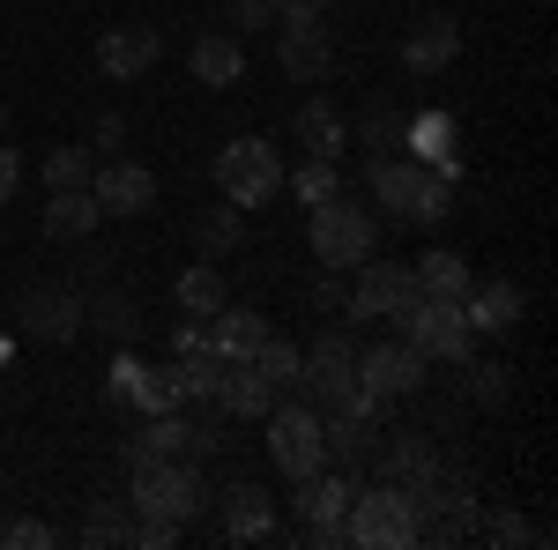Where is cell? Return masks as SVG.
<instances>
[{
    "mask_svg": "<svg viewBox=\"0 0 558 550\" xmlns=\"http://www.w3.org/2000/svg\"><path fill=\"white\" fill-rule=\"evenodd\" d=\"M186 68H194V83H209V89H239V75H246V45L231 38H216V30H202L194 38V52H186Z\"/></svg>",
    "mask_w": 558,
    "mask_h": 550,
    "instance_id": "obj_24",
    "label": "cell"
},
{
    "mask_svg": "<svg viewBox=\"0 0 558 550\" xmlns=\"http://www.w3.org/2000/svg\"><path fill=\"white\" fill-rule=\"evenodd\" d=\"M83 305L89 297L68 291V283H31V291L15 297V328L31 342H52V350H60V342L83 335Z\"/></svg>",
    "mask_w": 558,
    "mask_h": 550,
    "instance_id": "obj_9",
    "label": "cell"
},
{
    "mask_svg": "<svg viewBox=\"0 0 558 550\" xmlns=\"http://www.w3.org/2000/svg\"><path fill=\"white\" fill-rule=\"evenodd\" d=\"M194 239H202V254H231V246H239V239H246V209H231V201H216L209 216H202V223H194Z\"/></svg>",
    "mask_w": 558,
    "mask_h": 550,
    "instance_id": "obj_32",
    "label": "cell"
},
{
    "mask_svg": "<svg viewBox=\"0 0 558 550\" xmlns=\"http://www.w3.org/2000/svg\"><path fill=\"white\" fill-rule=\"evenodd\" d=\"M417 171L410 157H395V149H380V157H365V186H373V201H380L395 223H410V209H417Z\"/></svg>",
    "mask_w": 558,
    "mask_h": 550,
    "instance_id": "obj_21",
    "label": "cell"
},
{
    "mask_svg": "<svg viewBox=\"0 0 558 550\" xmlns=\"http://www.w3.org/2000/svg\"><path fill=\"white\" fill-rule=\"evenodd\" d=\"M283 528H276V491L254 484V476H239L231 491H223V543H276Z\"/></svg>",
    "mask_w": 558,
    "mask_h": 550,
    "instance_id": "obj_13",
    "label": "cell"
},
{
    "mask_svg": "<svg viewBox=\"0 0 558 550\" xmlns=\"http://www.w3.org/2000/svg\"><path fill=\"white\" fill-rule=\"evenodd\" d=\"M276 8H283V0H223V23H231V38H246V30H276Z\"/></svg>",
    "mask_w": 558,
    "mask_h": 550,
    "instance_id": "obj_39",
    "label": "cell"
},
{
    "mask_svg": "<svg viewBox=\"0 0 558 550\" xmlns=\"http://www.w3.org/2000/svg\"><path fill=\"white\" fill-rule=\"evenodd\" d=\"M305 246L320 268H357V260L380 254V216L365 209V201H320V209H305Z\"/></svg>",
    "mask_w": 558,
    "mask_h": 550,
    "instance_id": "obj_1",
    "label": "cell"
},
{
    "mask_svg": "<svg viewBox=\"0 0 558 550\" xmlns=\"http://www.w3.org/2000/svg\"><path fill=\"white\" fill-rule=\"evenodd\" d=\"M425 365L432 357H417L410 342H373V350H357V387L387 410L395 394H417L425 387Z\"/></svg>",
    "mask_w": 558,
    "mask_h": 550,
    "instance_id": "obj_11",
    "label": "cell"
},
{
    "mask_svg": "<svg viewBox=\"0 0 558 550\" xmlns=\"http://www.w3.org/2000/svg\"><path fill=\"white\" fill-rule=\"evenodd\" d=\"M350 499H357V468H336V462H320L313 476H299L305 543H320V550L350 543V536H343V521H350Z\"/></svg>",
    "mask_w": 558,
    "mask_h": 550,
    "instance_id": "obj_8",
    "label": "cell"
},
{
    "mask_svg": "<svg viewBox=\"0 0 558 550\" xmlns=\"http://www.w3.org/2000/svg\"><path fill=\"white\" fill-rule=\"evenodd\" d=\"M89 142H97V149H120V142H128V120H120V112H97Z\"/></svg>",
    "mask_w": 558,
    "mask_h": 550,
    "instance_id": "obj_44",
    "label": "cell"
},
{
    "mask_svg": "<svg viewBox=\"0 0 558 550\" xmlns=\"http://www.w3.org/2000/svg\"><path fill=\"white\" fill-rule=\"evenodd\" d=\"M0 127H8V105H0Z\"/></svg>",
    "mask_w": 558,
    "mask_h": 550,
    "instance_id": "obj_47",
    "label": "cell"
},
{
    "mask_svg": "<svg viewBox=\"0 0 558 550\" xmlns=\"http://www.w3.org/2000/svg\"><path fill=\"white\" fill-rule=\"evenodd\" d=\"M97 223H105V209H97V194H89V186H68V194H52V201H45V239H60V246L89 239Z\"/></svg>",
    "mask_w": 558,
    "mask_h": 550,
    "instance_id": "obj_25",
    "label": "cell"
},
{
    "mask_svg": "<svg viewBox=\"0 0 558 550\" xmlns=\"http://www.w3.org/2000/svg\"><path fill=\"white\" fill-rule=\"evenodd\" d=\"M0 550H52V528L23 513V521H8V528H0Z\"/></svg>",
    "mask_w": 558,
    "mask_h": 550,
    "instance_id": "obj_40",
    "label": "cell"
},
{
    "mask_svg": "<svg viewBox=\"0 0 558 550\" xmlns=\"http://www.w3.org/2000/svg\"><path fill=\"white\" fill-rule=\"evenodd\" d=\"M223 417H268V402H276V387L260 380L254 357H223V372H216V394H209Z\"/></svg>",
    "mask_w": 558,
    "mask_h": 550,
    "instance_id": "obj_20",
    "label": "cell"
},
{
    "mask_svg": "<svg viewBox=\"0 0 558 550\" xmlns=\"http://www.w3.org/2000/svg\"><path fill=\"white\" fill-rule=\"evenodd\" d=\"M83 320H97L105 335H120V342L142 328V320H134V297H128V291H97V305H83Z\"/></svg>",
    "mask_w": 558,
    "mask_h": 550,
    "instance_id": "obj_36",
    "label": "cell"
},
{
    "mask_svg": "<svg viewBox=\"0 0 558 550\" xmlns=\"http://www.w3.org/2000/svg\"><path fill=\"white\" fill-rule=\"evenodd\" d=\"M395 149H410V164H432L447 171V179H462V149H454V112H417V120H402V142Z\"/></svg>",
    "mask_w": 558,
    "mask_h": 550,
    "instance_id": "obj_17",
    "label": "cell"
},
{
    "mask_svg": "<svg viewBox=\"0 0 558 550\" xmlns=\"http://www.w3.org/2000/svg\"><path fill=\"white\" fill-rule=\"evenodd\" d=\"M454 52H462V23H454V15H425V23L402 38V75L432 83V75L454 68Z\"/></svg>",
    "mask_w": 558,
    "mask_h": 550,
    "instance_id": "obj_16",
    "label": "cell"
},
{
    "mask_svg": "<svg viewBox=\"0 0 558 550\" xmlns=\"http://www.w3.org/2000/svg\"><path fill=\"white\" fill-rule=\"evenodd\" d=\"M268 462H276V476L283 484H299V476H313V468L328 462V439H320V410L313 402H268Z\"/></svg>",
    "mask_w": 558,
    "mask_h": 550,
    "instance_id": "obj_7",
    "label": "cell"
},
{
    "mask_svg": "<svg viewBox=\"0 0 558 550\" xmlns=\"http://www.w3.org/2000/svg\"><path fill=\"white\" fill-rule=\"evenodd\" d=\"M313 8H336V0H313Z\"/></svg>",
    "mask_w": 558,
    "mask_h": 550,
    "instance_id": "obj_48",
    "label": "cell"
},
{
    "mask_svg": "<svg viewBox=\"0 0 558 550\" xmlns=\"http://www.w3.org/2000/svg\"><path fill=\"white\" fill-rule=\"evenodd\" d=\"M89 171H97V149H89V142H68V149L45 157V186L68 194V186H89Z\"/></svg>",
    "mask_w": 558,
    "mask_h": 550,
    "instance_id": "obj_33",
    "label": "cell"
},
{
    "mask_svg": "<svg viewBox=\"0 0 558 550\" xmlns=\"http://www.w3.org/2000/svg\"><path fill=\"white\" fill-rule=\"evenodd\" d=\"M395 328H402V342L417 357H447V365H470L476 357V335H470V320H462L454 297H410L395 313Z\"/></svg>",
    "mask_w": 558,
    "mask_h": 550,
    "instance_id": "obj_5",
    "label": "cell"
},
{
    "mask_svg": "<svg viewBox=\"0 0 558 550\" xmlns=\"http://www.w3.org/2000/svg\"><path fill=\"white\" fill-rule=\"evenodd\" d=\"M260 335H268V320H260L254 305H223V313H209V342H216V357H254Z\"/></svg>",
    "mask_w": 558,
    "mask_h": 550,
    "instance_id": "obj_27",
    "label": "cell"
},
{
    "mask_svg": "<svg viewBox=\"0 0 558 550\" xmlns=\"http://www.w3.org/2000/svg\"><path fill=\"white\" fill-rule=\"evenodd\" d=\"M276 68H283L291 83H328V75H336V38H328V23H283V30H276Z\"/></svg>",
    "mask_w": 558,
    "mask_h": 550,
    "instance_id": "obj_14",
    "label": "cell"
},
{
    "mask_svg": "<svg viewBox=\"0 0 558 550\" xmlns=\"http://www.w3.org/2000/svg\"><path fill=\"white\" fill-rule=\"evenodd\" d=\"M350 394H357V342L343 328H328L320 342H305V357H299V402H313L328 417V410H343Z\"/></svg>",
    "mask_w": 558,
    "mask_h": 550,
    "instance_id": "obj_6",
    "label": "cell"
},
{
    "mask_svg": "<svg viewBox=\"0 0 558 550\" xmlns=\"http://www.w3.org/2000/svg\"><path fill=\"white\" fill-rule=\"evenodd\" d=\"M299 342H283V335H260V350H254V365H260V380L276 387V394H283V387H299Z\"/></svg>",
    "mask_w": 558,
    "mask_h": 550,
    "instance_id": "obj_34",
    "label": "cell"
},
{
    "mask_svg": "<svg viewBox=\"0 0 558 550\" xmlns=\"http://www.w3.org/2000/svg\"><path fill=\"white\" fill-rule=\"evenodd\" d=\"M492 543L521 550V543H551V536H544V528H529V521H521V513H499V521H492Z\"/></svg>",
    "mask_w": 558,
    "mask_h": 550,
    "instance_id": "obj_42",
    "label": "cell"
},
{
    "mask_svg": "<svg viewBox=\"0 0 558 550\" xmlns=\"http://www.w3.org/2000/svg\"><path fill=\"white\" fill-rule=\"evenodd\" d=\"M134 380H142V357L120 350V357H112V372H105V394H112V402H134Z\"/></svg>",
    "mask_w": 558,
    "mask_h": 550,
    "instance_id": "obj_41",
    "label": "cell"
},
{
    "mask_svg": "<svg viewBox=\"0 0 558 550\" xmlns=\"http://www.w3.org/2000/svg\"><path fill=\"white\" fill-rule=\"evenodd\" d=\"M134 536V521L120 506H112V499H89V513H83V543L97 550V543H128Z\"/></svg>",
    "mask_w": 558,
    "mask_h": 550,
    "instance_id": "obj_35",
    "label": "cell"
},
{
    "mask_svg": "<svg viewBox=\"0 0 558 550\" xmlns=\"http://www.w3.org/2000/svg\"><path fill=\"white\" fill-rule=\"evenodd\" d=\"M320 439H328V462L336 468H365L373 447H380V410H328Z\"/></svg>",
    "mask_w": 558,
    "mask_h": 550,
    "instance_id": "obj_19",
    "label": "cell"
},
{
    "mask_svg": "<svg viewBox=\"0 0 558 550\" xmlns=\"http://www.w3.org/2000/svg\"><path fill=\"white\" fill-rule=\"evenodd\" d=\"M283 186L299 194L305 209H320V201H336V194H343V164H336V157H305L299 171H283Z\"/></svg>",
    "mask_w": 558,
    "mask_h": 550,
    "instance_id": "obj_30",
    "label": "cell"
},
{
    "mask_svg": "<svg viewBox=\"0 0 558 550\" xmlns=\"http://www.w3.org/2000/svg\"><path fill=\"white\" fill-rule=\"evenodd\" d=\"M417 528H425V521H417V506H410V491H402V484H373V491H357V499H350V521H343V536L357 550L425 543Z\"/></svg>",
    "mask_w": 558,
    "mask_h": 550,
    "instance_id": "obj_4",
    "label": "cell"
},
{
    "mask_svg": "<svg viewBox=\"0 0 558 550\" xmlns=\"http://www.w3.org/2000/svg\"><path fill=\"white\" fill-rule=\"evenodd\" d=\"M8 357H15V342H8V335H0V372H8Z\"/></svg>",
    "mask_w": 558,
    "mask_h": 550,
    "instance_id": "obj_46",
    "label": "cell"
},
{
    "mask_svg": "<svg viewBox=\"0 0 558 550\" xmlns=\"http://www.w3.org/2000/svg\"><path fill=\"white\" fill-rule=\"evenodd\" d=\"M172 297H179V313H186V320H209V313H223V305H231V291H223V268H216V260L179 268Z\"/></svg>",
    "mask_w": 558,
    "mask_h": 550,
    "instance_id": "obj_26",
    "label": "cell"
},
{
    "mask_svg": "<svg viewBox=\"0 0 558 550\" xmlns=\"http://www.w3.org/2000/svg\"><path fill=\"white\" fill-rule=\"evenodd\" d=\"M507 394H514V372H507V365H476L470 357V402L476 410H499Z\"/></svg>",
    "mask_w": 558,
    "mask_h": 550,
    "instance_id": "obj_38",
    "label": "cell"
},
{
    "mask_svg": "<svg viewBox=\"0 0 558 550\" xmlns=\"http://www.w3.org/2000/svg\"><path fill=\"white\" fill-rule=\"evenodd\" d=\"M89 194H97V209H105V216H142L149 201H157V171L120 157V164L89 171Z\"/></svg>",
    "mask_w": 558,
    "mask_h": 550,
    "instance_id": "obj_18",
    "label": "cell"
},
{
    "mask_svg": "<svg viewBox=\"0 0 558 550\" xmlns=\"http://www.w3.org/2000/svg\"><path fill=\"white\" fill-rule=\"evenodd\" d=\"M134 513H157V521H202L209 513V484H202V462H186V454H172V462H134V484H128Z\"/></svg>",
    "mask_w": 558,
    "mask_h": 550,
    "instance_id": "obj_2",
    "label": "cell"
},
{
    "mask_svg": "<svg viewBox=\"0 0 558 550\" xmlns=\"http://www.w3.org/2000/svg\"><path fill=\"white\" fill-rule=\"evenodd\" d=\"M157 60H165V30L157 23H120V30L97 38V75L105 83H142Z\"/></svg>",
    "mask_w": 558,
    "mask_h": 550,
    "instance_id": "obj_12",
    "label": "cell"
},
{
    "mask_svg": "<svg viewBox=\"0 0 558 550\" xmlns=\"http://www.w3.org/2000/svg\"><path fill=\"white\" fill-rule=\"evenodd\" d=\"M462 320H470V335H514V320H521V291L514 283H470L462 291Z\"/></svg>",
    "mask_w": 558,
    "mask_h": 550,
    "instance_id": "obj_22",
    "label": "cell"
},
{
    "mask_svg": "<svg viewBox=\"0 0 558 550\" xmlns=\"http://www.w3.org/2000/svg\"><path fill=\"white\" fill-rule=\"evenodd\" d=\"M343 268H320V283H313V313H336V305H343Z\"/></svg>",
    "mask_w": 558,
    "mask_h": 550,
    "instance_id": "obj_43",
    "label": "cell"
},
{
    "mask_svg": "<svg viewBox=\"0 0 558 550\" xmlns=\"http://www.w3.org/2000/svg\"><path fill=\"white\" fill-rule=\"evenodd\" d=\"M216 194H223L231 209L276 201V194H283V157H276V142H260V134L223 142V149H216Z\"/></svg>",
    "mask_w": 558,
    "mask_h": 550,
    "instance_id": "obj_3",
    "label": "cell"
},
{
    "mask_svg": "<svg viewBox=\"0 0 558 550\" xmlns=\"http://www.w3.org/2000/svg\"><path fill=\"white\" fill-rule=\"evenodd\" d=\"M410 283H417V297H454V305H462V291H470L476 276H470V260H462V254L439 246V254H425L417 268H410Z\"/></svg>",
    "mask_w": 558,
    "mask_h": 550,
    "instance_id": "obj_28",
    "label": "cell"
},
{
    "mask_svg": "<svg viewBox=\"0 0 558 550\" xmlns=\"http://www.w3.org/2000/svg\"><path fill=\"white\" fill-rule=\"evenodd\" d=\"M373 462H380V484H402V491H425L432 476L447 468V462H439V447H432L425 431H395V439L380 431Z\"/></svg>",
    "mask_w": 558,
    "mask_h": 550,
    "instance_id": "obj_15",
    "label": "cell"
},
{
    "mask_svg": "<svg viewBox=\"0 0 558 550\" xmlns=\"http://www.w3.org/2000/svg\"><path fill=\"white\" fill-rule=\"evenodd\" d=\"M417 297V283H410V268L402 260H357V283H350V297H343V313L350 320H395L402 305Z\"/></svg>",
    "mask_w": 558,
    "mask_h": 550,
    "instance_id": "obj_10",
    "label": "cell"
},
{
    "mask_svg": "<svg viewBox=\"0 0 558 550\" xmlns=\"http://www.w3.org/2000/svg\"><path fill=\"white\" fill-rule=\"evenodd\" d=\"M15 186H23V157L0 142V201H15Z\"/></svg>",
    "mask_w": 558,
    "mask_h": 550,
    "instance_id": "obj_45",
    "label": "cell"
},
{
    "mask_svg": "<svg viewBox=\"0 0 558 550\" xmlns=\"http://www.w3.org/2000/svg\"><path fill=\"white\" fill-rule=\"evenodd\" d=\"M357 142H365L373 157L402 142V120H395V105H387V97H373V105H365V120H357Z\"/></svg>",
    "mask_w": 558,
    "mask_h": 550,
    "instance_id": "obj_37",
    "label": "cell"
},
{
    "mask_svg": "<svg viewBox=\"0 0 558 550\" xmlns=\"http://www.w3.org/2000/svg\"><path fill=\"white\" fill-rule=\"evenodd\" d=\"M291 134L305 142V157H336V164H343L350 120L336 112V97H305V105H299V120H291Z\"/></svg>",
    "mask_w": 558,
    "mask_h": 550,
    "instance_id": "obj_23",
    "label": "cell"
},
{
    "mask_svg": "<svg viewBox=\"0 0 558 550\" xmlns=\"http://www.w3.org/2000/svg\"><path fill=\"white\" fill-rule=\"evenodd\" d=\"M186 394H179V372L172 365H142V380H134V402L128 410H142V417H165V410H179Z\"/></svg>",
    "mask_w": 558,
    "mask_h": 550,
    "instance_id": "obj_31",
    "label": "cell"
},
{
    "mask_svg": "<svg viewBox=\"0 0 558 550\" xmlns=\"http://www.w3.org/2000/svg\"><path fill=\"white\" fill-rule=\"evenodd\" d=\"M172 454H186V417H179V410L149 417V424L128 439V468H134V462H172Z\"/></svg>",
    "mask_w": 558,
    "mask_h": 550,
    "instance_id": "obj_29",
    "label": "cell"
}]
</instances>
